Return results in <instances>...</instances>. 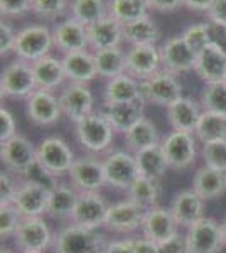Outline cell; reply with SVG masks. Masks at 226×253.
Returning a JSON list of instances; mask_svg holds the SVG:
<instances>
[{
	"label": "cell",
	"mask_w": 226,
	"mask_h": 253,
	"mask_svg": "<svg viewBox=\"0 0 226 253\" xmlns=\"http://www.w3.org/2000/svg\"><path fill=\"white\" fill-rule=\"evenodd\" d=\"M78 144L91 154H101L112 147L115 128L103 115V112H93L75 124Z\"/></svg>",
	"instance_id": "cell-1"
},
{
	"label": "cell",
	"mask_w": 226,
	"mask_h": 253,
	"mask_svg": "<svg viewBox=\"0 0 226 253\" xmlns=\"http://www.w3.org/2000/svg\"><path fill=\"white\" fill-rule=\"evenodd\" d=\"M108 242L98 230L71 223L54 236L56 253H105Z\"/></svg>",
	"instance_id": "cell-2"
},
{
	"label": "cell",
	"mask_w": 226,
	"mask_h": 253,
	"mask_svg": "<svg viewBox=\"0 0 226 253\" xmlns=\"http://www.w3.org/2000/svg\"><path fill=\"white\" fill-rule=\"evenodd\" d=\"M54 47L52 29L46 24H31L17 31L14 54L17 59H24L27 63H36L38 59L49 56Z\"/></svg>",
	"instance_id": "cell-3"
},
{
	"label": "cell",
	"mask_w": 226,
	"mask_h": 253,
	"mask_svg": "<svg viewBox=\"0 0 226 253\" xmlns=\"http://www.w3.org/2000/svg\"><path fill=\"white\" fill-rule=\"evenodd\" d=\"M38 89L32 63L24 59H14L3 68L0 76V93L3 98L27 100Z\"/></svg>",
	"instance_id": "cell-4"
},
{
	"label": "cell",
	"mask_w": 226,
	"mask_h": 253,
	"mask_svg": "<svg viewBox=\"0 0 226 253\" xmlns=\"http://www.w3.org/2000/svg\"><path fill=\"white\" fill-rule=\"evenodd\" d=\"M160 149H162L169 169L184 170L196 162L198 138L191 132L172 130L169 135H166L160 140Z\"/></svg>",
	"instance_id": "cell-5"
},
{
	"label": "cell",
	"mask_w": 226,
	"mask_h": 253,
	"mask_svg": "<svg viewBox=\"0 0 226 253\" xmlns=\"http://www.w3.org/2000/svg\"><path fill=\"white\" fill-rule=\"evenodd\" d=\"M140 89L145 103H152L164 108H167L176 100L184 96L182 84H181L178 75H172L166 69L159 71L157 75H154L149 80L140 81Z\"/></svg>",
	"instance_id": "cell-6"
},
{
	"label": "cell",
	"mask_w": 226,
	"mask_h": 253,
	"mask_svg": "<svg viewBox=\"0 0 226 253\" xmlns=\"http://www.w3.org/2000/svg\"><path fill=\"white\" fill-rule=\"evenodd\" d=\"M186 247L187 253H220L225 247L221 223L204 216L187 228Z\"/></svg>",
	"instance_id": "cell-7"
},
{
	"label": "cell",
	"mask_w": 226,
	"mask_h": 253,
	"mask_svg": "<svg viewBox=\"0 0 226 253\" xmlns=\"http://www.w3.org/2000/svg\"><path fill=\"white\" fill-rule=\"evenodd\" d=\"M106 184L115 189L129 191L134 181L138 177V167L135 156L129 150H115L103 161Z\"/></svg>",
	"instance_id": "cell-8"
},
{
	"label": "cell",
	"mask_w": 226,
	"mask_h": 253,
	"mask_svg": "<svg viewBox=\"0 0 226 253\" xmlns=\"http://www.w3.org/2000/svg\"><path fill=\"white\" fill-rule=\"evenodd\" d=\"M36 159L41 166L56 177H61L63 174H68L75 162V154L63 138L59 137H49L44 138L38 145L36 150Z\"/></svg>",
	"instance_id": "cell-9"
},
{
	"label": "cell",
	"mask_w": 226,
	"mask_h": 253,
	"mask_svg": "<svg viewBox=\"0 0 226 253\" xmlns=\"http://www.w3.org/2000/svg\"><path fill=\"white\" fill-rule=\"evenodd\" d=\"M68 175L71 184L80 193H96L106 184L103 161H98L93 156L75 159Z\"/></svg>",
	"instance_id": "cell-10"
},
{
	"label": "cell",
	"mask_w": 226,
	"mask_h": 253,
	"mask_svg": "<svg viewBox=\"0 0 226 253\" xmlns=\"http://www.w3.org/2000/svg\"><path fill=\"white\" fill-rule=\"evenodd\" d=\"M160 58H162V69L172 73V75H184V73L194 71L196 54L191 47L184 42L179 36H171L160 46Z\"/></svg>",
	"instance_id": "cell-11"
},
{
	"label": "cell",
	"mask_w": 226,
	"mask_h": 253,
	"mask_svg": "<svg viewBox=\"0 0 226 253\" xmlns=\"http://www.w3.org/2000/svg\"><path fill=\"white\" fill-rule=\"evenodd\" d=\"M59 105L63 115L68 117L73 124L94 112V95L86 84L69 83L59 93Z\"/></svg>",
	"instance_id": "cell-12"
},
{
	"label": "cell",
	"mask_w": 226,
	"mask_h": 253,
	"mask_svg": "<svg viewBox=\"0 0 226 253\" xmlns=\"http://www.w3.org/2000/svg\"><path fill=\"white\" fill-rule=\"evenodd\" d=\"M127 73L138 81H145L162 71L160 47L157 46H130L125 51Z\"/></svg>",
	"instance_id": "cell-13"
},
{
	"label": "cell",
	"mask_w": 226,
	"mask_h": 253,
	"mask_svg": "<svg viewBox=\"0 0 226 253\" xmlns=\"http://www.w3.org/2000/svg\"><path fill=\"white\" fill-rule=\"evenodd\" d=\"M145 214V208L130 201V199H125V201L115 203L108 208L105 226L115 233H132V231L142 228Z\"/></svg>",
	"instance_id": "cell-14"
},
{
	"label": "cell",
	"mask_w": 226,
	"mask_h": 253,
	"mask_svg": "<svg viewBox=\"0 0 226 253\" xmlns=\"http://www.w3.org/2000/svg\"><path fill=\"white\" fill-rule=\"evenodd\" d=\"M15 243L20 252H39L43 253L54 243L52 233L47 223L41 218H24L14 235Z\"/></svg>",
	"instance_id": "cell-15"
},
{
	"label": "cell",
	"mask_w": 226,
	"mask_h": 253,
	"mask_svg": "<svg viewBox=\"0 0 226 253\" xmlns=\"http://www.w3.org/2000/svg\"><path fill=\"white\" fill-rule=\"evenodd\" d=\"M26 113L32 124L47 126L59 120L63 110L59 105V98L54 95V91L38 88L26 100Z\"/></svg>",
	"instance_id": "cell-16"
},
{
	"label": "cell",
	"mask_w": 226,
	"mask_h": 253,
	"mask_svg": "<svg viewBox=\"0 0 226 253\" xmlns=\"http://www.w3.org/2000/svg\"><path fill=\"white\" fill-rule=\"evenodd\" d=\"M0 145H2L0 157H2L3 166L7 167L9 172L20 175L36 161L38 147L32 145V142L27 137L20 135V133L9 138V140L2 142Z\"/></svg>",
	"instance_id": "cell-17"
},
{
	"label": "cell",
	"mask_w": 226,
	"mask_h": 253,
	"mask_svg": "<svg viewBox=\"0 0 226 253\" xmlns=\"http://www.w3.org/2000/svg\"><path fill=\"white\" fill-rule=\"evenodd\" d=\"M108 208L110 206L106 205V199L100 194V191H96V193H80L76 210L71 216V223L85 228H91V230H98L100 226H105Z\"/></svg>",
	"instance_id": "cell-18"
},
{
	"label": "cell",
	"mask_w": 226,
	"mask_h": 253,
	"mask_svg": "<svg viewBox=\"0 0 226 253\" xmlns=\"http://www.w3.org/2000/svg\"><path fill=\"white\" fill-rule=\"evenodd\" d=\"M52 38H54V47L63 54L75 51H90L86 26L73 17L59 20L52 27Z\"/></svg>",
	"instance_id": "cell-19"
},
{
	"label": "cell",
	"mask_w": 226,
	"mask_h": 253,
	"mask_svg": "<svg viewBox=\"0 0 226 253\" xmlns=\"http://www.w3.org/2000/svg\"><path fill=\"white\" fill-rule=\"evenodd\" d=\"M12 205L17 208L22 218H41L44 213H47L49 191L32 182L20 181Z\"/></svg>",
	"instance_id": "cell-20"
},
{
	"label": "cell",
	"mask_w": 226,
	"mask_h": 253,
	"mask_svg": "<svg viewBox=\"0 0 226 253\" xmlns=\"http://www.w3.org/2000/svg\"><path fill=\"white\" fill-rule=\"evenodd\" d=\"M86 31H88V42L91 52L112 47H122V44L125 42L123 24L115 20L113 17H110V15H106L105 19L88 26Z\"/></svg>",
	"instance_id": "cell-21"
},
{
	"label": "cell",
	"mask_w": 226,
	"mask_h": 253,
	"mask_svg": "<svg viewBox=\"0 0 226 253\" xmlns=\"http://www.w3.org/2000/svg\"><path fill=\"white\" fill-rule=\"evenodd\" d=\"M142 231L145 238L162 243L179 233V224L176 221L171 210L162 206H155L147 210L145 219H143L142 224Z\"/></svg>",
	"instance_id": "cell-22"
},
{
	"label": "cell",
	"mask_w": 226,
	"mask_h": 253,
	"mask_svg": "<svg viewBox=\"0 0 226 253\" xmlns=\"http://www.w3.org/2000/svg\"><path fill=\"white\" fill-rule=\"evenodd\" d=\"M203 105L201 101H196L189 96H181L174 103L166 108L167 120L172 130L179 132H191L194 133L201 115H203Z\"/></svg>",
	"instance_id": "cell-23"
},
{
	"label": "cell",
	"mask_w": 226,
	"mask_h": 253,
	"mask_svg": "<svg viewBox=\"0 0 226 253\" xmlns=\"http://www.w3.org/2000/svg\"><path fill=\"white\" fill-rule=\"evenodd\" d=\"M169 210L172 211L179 226L189 228L204 218V199L192 189L181 191L172 199Z\"/></svg>",
	"instance_id": "cell-24"
},
{
	"label": "cell",
	"mask_w": 226,
	"mask_h": 253,
	"mask_svg": "<svg viewBox=\"0 0 226 253\" xmlns=\"http://www.w3.org/2000/svg\"><path fill=\"white\" fill-rule=\"evenodd\" d=\"M63 61L66 80L69 83H81L86 84L94 78H98L94 56L91 51H75L61 56Z\"/></svg>",
	"instance_id": "cell-25"
},
{
	"label": "cell",
	"mask_w": 226,
	"mask_h": 253,
	"mask_svg": "<svg viewBox=\"0 0 226 253\" xmlns=\"http://www.w3.org/2000/svg\"><path fill=\"white\" fill-rule=\"evenodd\" d=\"M194 73L206 84L221 83L226 78V56L215 47H206L196 58Z\"/></svg>",
	"instance_id": "cell-26"
},
{
	"label": "cell",
	"mask_w": 226,
	"mask_h": 253,
	"mask_svg": "<svg viewBox=\"0 0 226 253\" xmlns=\"http://www.w3.org/2000/svg\"><path fill=\"white\" fill-rule=\"evenodd\" d=\"M145 101H129V103H105L103 115L108 118L115 132L125 133L135 122H138L143 117Z\"/></svg>",
	"instance_id": "cell-27"
},
{
	"label": "cell",
	"mask_w": 226,
	"mask_h": 253,
	"mask_svg": "<svg viewBox=\"0 0 226 253\" xmlns=\"http://www.w3.org/2000/svg\"><path fill=\"white\" fill-rule=\"evenodd\" d=\"M32 69H34L38 88L41 89L54 91V89L63 86V83L66 81L63 61L52 54L44 56V58L38 59L36 63H32Z\"/></svg>",
	"instance_id": "cell-28"
},
{
	"label": "cell",
	"mask_w": 226,
	"mask_h": 253,
	"mask_svg": "<svg viewBox=\"0 0 226 253\" xmlns=\"http://www.w3.org/2000/svg\"><path fill=\"white\" fill-rule=\"evenodd\" d=\"M143 100L140 81L130 76L129 73L117 76L106 81L105 91H103V101L105 103H129V101ZM145 101V100H143Z\"/></svg>",
	"instance_id": "cell-29"
},
{
	"label": "cell",
	"mask_w": 226,
	"mask_h": 253,
	"mask_svg": "<svg viewBox=\"0 0 226 253\" xmlns=\"http://www.w3.org/2000/svg\"><path fill=\"white\" fill-rule=\"evenodd\" d=\"M123 138H125V145H127V149H129V152H132V154H137V152H140V150L150 149V147L160 144L157 126H155L154 122L145 117H142L138 122H135V124L123 133Z\"/></svg>",
	"instance_id": "cell-30"
},
{
	"label": "cell",
	"mask_w": 226,
	"mask_h": 253,
	"mask_svg": "<svg viewBox=\"0 0 226 253\" xmlns=\"http://www.w3.org/2000/svg\"><path fill=\"white\" fill-rule=\"evenodd\" d=\"M192 191L198 193L204 201L220 198L226 191V172L208 166L199 167L192 179Z\"/></svg>",
	"instance_id": "cell-31"
},
{
	"label": "cell",
	"mask_w": 226,
	"mask_h": 253,
	"mask_svg": "<svg viewBox=\"0 0 226 253\" xmlns=\"http://www.w3.org/2000/svg\"><path fill=\"white\" fill-rule=\"evenodd\" d=\"M125 42L130 46H157L160 41V27L150 15L123 24Z\"/></svg>",
	"instance_id": "cell-32"
},
{
	"label": "cell",
	"mask_w": 226,
	"mask_h": 253,
	"mask_svg": "<svg viewBox=\"0 0 226 253\" xmlns=\"http://www.w3.org/2000/svg\"><path fill=\"white\" fill-rule=\"evenodd\" d=\"M78 199H80V191H76L71 186L59 184L56 189L49 193V205H47V214L52 218L71 219L73 213L76 210Z\"/></svg>",
	"instance_id": "cell-33"
},
{
	"label": "cell",
	"mask_w": 226,
	"mask_h": 253,
	"mask_svg": "<svg viewBox=\"0 0 226 253\" xmlns=\"http://www.w3.org/2000/svg\"><path fill=\"white\" fill-rule=\"evenodd\" d=\"M94 64L100 78H105L106 81L117 78V76L127 73V61H125V51L122 47H112L103 49V51L93 52Z\"/></svg>",
	"instance_id": "cell-34"
},
{
	"label": "cell",
	"mask_w": 226,
	"mask_h": 253,
	"mask_svg": "<svg viewBox=\"0 0 226 253\" xmlns=\"http://www.w3.org/2000/svg\"><path fill=\"white\" fill-rule=\"evenodd\" d=\"M194 135L203 145L226 140V117L204 110L196 125Z\"/></svg>",
	"instance_id": "cell-35"
},
{
	"label": "cell",
	"mask_w": 226,
	"mask_h": 253,
	"mask_svg": "<svg viewBox=\"0 0 226 253\" xmlns=\"http://www.w3.org/2000/svg\"><path fill=\"white\" fill-rule=\"evenodd\" d=\"M134 156H135V161H137L138 175H143V177H150V179L160 181V177L169 169L162 149H160V144L150 147V149L140 150V152L134 154Z\"/></svg>",
	"instance_id": "cell-36"
},
{
	"label": "cell",
	"mask_w": 226,
	"mask_h": 253,
	"mask_svg": "<svg viewBox=\"0 0 226 253\" xmlns=\"http://www.w3.org/2000/svg\"><path fill=\"white\" fill-rule=\"evenodd\" d=\"M159 198H160V184L157 179L143 177L138 175L134 181V184L127 191V199L137 203L145 210L159 206Z\"/></svg>",
	"instance_id": "cell-37"
},
{
	"label": "cell",
	"mask_w": 226,
	"mask_h": 253,
	"mask_svg": "<svg viewBox=\"0 0 226 253\" xmlns=\"http://www.w3.org/2000/svg\"><path fill=\"white\" fill-rule=\"evenodd\" d=\"M108 15V2L105 0H71L69 17L76 19L83 26H91Z\"/></svg>",
	"instance_id": "cell-38"
},
{
	"label": "cell",
	"mask_w": 226,
	"mask_h": 253,
	"mask_svg": "<svg viewBox=\"0 0 226 253\" xmlns=\"http://www.w3.org/2000/svg\"><path fill=\"white\" fill-rule=\"evenodd\" d=\"M149 10L147 0H108V15L120 24L145 17Z\"/></svg>",
	"instance_id": "cell-39"
},
{
	"label": "cell",
	"mask_w": 226,
	"mask_h": 253,
	"mask_svg": "<svg viewBox=\"0 0 226 253\" xmlns=\"http://www.w3.org/2000/svg\"><path fill=\"white\" fill-rule=\"evenodd\" d=\"M199 101L203 105V110L226 117V83L221 81V83L206 84Z\"/></svg>",
	"instance_id": "cell-40"
},
{
	"label": "cell",
	"mask_w": 226,
	"mask_h": 253,
	"mask_svg": "<svg viewBox=\"0 0 226 253\" xmlns=\"http://www.w3.org/2000/svg\"><path fill=\"white\" fill-rule=\"evenodd\" d=\"M71 0H31V14L43 20H57L69 10Z\"/></svg>",
	"instance_id": "cell-41"
},
{
	"label": "cell",
	"mask_w": 226,
	"mask_h": 253,
	"mask_svg": "<svg viewBox=\"0 0 226 253\" xmlns=\"http://www.w3.org/2000/svg\"><path fill=\"white\" fill-rule=\"evenodd\" d=\"M19 177H20V181H24V182H32V184H38L41 187H44V189L49 191V193L59 186L57 184L56 175H52L46 167L41 166L38 162V159H36V161L32 162V164L29 166Z\"/></svg>",
	"instance_id": "cell-42"
},
{
	"label": "cell",
	"mask_w": 226,
	"mask_h": 253,
	"mask_svg": "<svg viewBox=\"0 0 226 253\" xmlns=\"http://www.w3.org/2000/svg\"><path fill=\"white\" fill-rule=\"evenodd\" d=\"M22 219V214L12 203H2L0 205V236L2 240L14 236Z\"/></svg>",
	"instance_id": "cell-43"
},
{
	"label": "cell",
	"mask_w": 226,
	"mask_h": 253,
	"mask_svg": "<svg viewBox=\"0 0 226 253\" xmlns=\"http://www.w3.org/2000/svg\"><path fill=\"white\" fill-rule=\"evenodd\" d=\"M181 38L184 39V42H186L196 54H199L201 51L209 47L206 22H198V24H192V26L186 27V29L182 31V34H181Z\"/></svg>",
	"instance_id": "cell-44"
},
{
	"label": "cell",
	"mask_w": 226,
	"mask_h": 253,
	"mask_svg": "<svg viewBox=\"0 0 226 253\" xmlns=\"http://www.w3.org/2000/svg\"><path fill=\"white\" fill-rule=\"evenodd\" d=\"M201 157L204 161V166L226 172V140L204 144L201 149Z\"/></svg>",
	"instance_id": "cell-45"
},
{
	"label": "cell",
	"mask_w": 226,
	"mask_h": 253,
	"mask_svg": "<svg viewBox=\"0 0 226 253\" xmlns=\"http://www.w3.org/2000/svg\"><path fill=\"white\" fill-rule=\"evenodd\" d=\"M31 12V0H0L2 19H17Z\"/></svg>",
	"instance_id": "cell-46"
},
{
	"label": "cell",
	"mask_w": 226,
	"mask_h": 253,
	"mask_svg": "<svg viewBox=\"0 0 226 253\" xmlns=\"http://www.w3.org/2000/svg\"><path fill=\"white\" fill-rule=\"evenodd\" d=\"M15 39H17V31L14 24L9 19H2L0 22V54L7 56L9 52H14Z\"/></svg>",
	"instance_id": "cell-47"
},
{
	"label": "cell",
	"mask_w": 226,
	"mask_h": 253,
	"mask_svg": "<svg viewBox=\"0 0 226 253\" xmlns=\"http://www.w3.org/2000/svg\"><path fill=\"white\" fill-rule=\"evenodd\" d=\"M206 26H208L209 46L215 47L216 51H220L221 54L226 56V26L211 22V20H206Z\"/></svg>",
	"instance_id": "cell-48"
},
{
	"label": "cell",
	"mask_w": 226,
	"mask_h": 253,
	"mask_svg": "<svg viewBox=\"0 0 226 253\" xmlns=\"http://www.w3.org/2000/svg\"><path fill=\"white\" fill-rule=\"evenodd\" d=\"M14 135H17V122L10 110L2 107L0 108V144Z\"/></svg>",
	"instance_id": "cell-49"
},
{
	"label": "cell",
	"mask_w": 226,
	"mask_h": 253,
	"mask_svg": "<svg viewBox=\"0 0 226 253\" xmlns=\"http://www.w3.org/2000/svg\"><path fill=\"white\" fill-rule=\"evenodd\" d=\"M17 189H19V184L14 181V177H12L9 172L0 174V205H2V203L14 201Z\"/></svg>",
	"instance_id": "cell-50"
},
{
	"label": "cell",
	"mask_w": 226,
	"mask_h": 253,
	"mask_svg": "<svg viewBox=\"0 0 226 253\" xmlns=\"http://www.w3.org/2000/svg\"><path fill=\"white\" fill-rule=\"evenodd\" d=\"M160 253H187L186 247V236L182 235H176L172 238L166 240V242L159 243Z\"/></svg>",
	"instance_id": "cell-51"
},
{
	"label": "cell",
	"mask_w": 226,
	"mask_h": 253,
	"mask_svg": "<svg viewBox=\"0 0 226 253\" xmlns=\"http://www.w3.org/2000/svg\"><path fill=\"white\" fill-rule=\"evenodd\" d=\"M149 9L160 14H172V12L179 10L182 5V0H147Z\"/></svg>",
	"instance_id": "cell-52"
},
{
	"label": "cell",
	"mask_w": 226,
	"mask_h": 253,
	"mask_svg": "<svg viewBox=\"0 0 226 253\" xmlns=\"http://www.w3.org/2000/svg\"><path fill=\"white\" fill-rule=\"evenodd\" d=\"M206 20L226 26V0H215V3L206 14Z\"/></svg>",
	"instance_id": "cell-53"
},
{
	"label": "cell",
	"mask_w": 226,
	"mask_h": 253,
	"mask_svg": "<svg viewBox=\"0 0 226 253\" xmlns=\"http://www.w3.org/2000/svg\"><path fill=\"white\" fill-rule=\"evenodd\" d=\"M105 253H135L134 238L117 240V242H110L106 247Z\"/></svg>",
	"instance_id": "cell-54"
},
{
	"label": "cell",
	"mask_w": 226,
	"mask_h": 253,
	"mask_svg": "<svg viewBox=\"0 0 226 253\" xmlns=\"http://www.w3.org/2000/svg\"><path fill=\"white\" fill-rule=\"evenodd\" d=\"M134 247H135V253H160L159 243L154 242V240L145 238V236L134 238Z\"/></svg>",
	"instance_id": "cell-55"
},
{
	"label": "cell",
	"mask_w": 226,
	"mask_h": 253,
	"mask_svg": "<svg viewBox=\"0 0 226 253\" xmlns=\"http://www.w3.org/2000/svg\"><path fill=\"white\" fill-rule=\"evenodd\" d=\"M213 3H215V0H182L184 9L192 12H203V14H208Z\"/></svg>",
	"instance_id": "cell-56"
},
{
	"label": "cell",
	"mask_w": 226,
	"mask_h": 253,
	"mask_svg": "<svg viewBox=\"0 0 226 253\" xmlns=\"http://www.w3.org/2000/svg\"><path fill=\"white\" fill-rule=\"evenodd\" d=\"M221 233H223V242H225V247H226V219L221 223Z\"/></svg>",
	"instance_id": "cell-57"
},
{
	"label": "cell",
	"mask_w": 226,
	"mask_h": 253,
	"mask_svg": "<svg viewBox=\"0 0 226 253\" xmlns=\"http://www.w3.org/2000/svg\"><path fill=\"white\" fill-rule=\"evenodd\" d=\"M0 253H14V252H10L9 248H2V252H0Z\"/></svg>",
	"instance_id": "cell-58"
},
{
	"label": "cell",
	"mask_w": 226,
	"mask_h": 253,
	"mask_svg": "<svg viewBox=\"0 0 226 253\" xmlns=\"http://www.w3.org/2000/svg\"><path fill=\"white\" fill-rule=\"evenodd\" d=\"M20 253H39V252H20Z\"/></svg>",
	"instance_id": "cell-59"
},
{
	"label": "cell",
	"mask_w": 226,
	"mask_h": 253,
	"mask_svg": "<svg viewBox=\"0 0 226 253\" xmlns=\"http://www.w3.org/2000/svg\"><path fill=\"white\" fill-rule=\"evenodd\" d=\"M225 83H226V78H225Z\"/></svg>",
	"instance_id": "cell-60"
}]
</instances>
